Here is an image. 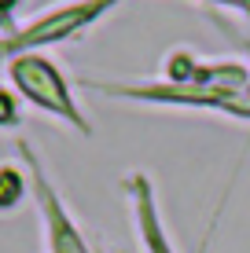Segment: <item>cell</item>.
Segmentation results:
<instances>
[{
	"label": "cell",
	"instance_id": "obj_7",
	"mask_svg": "<svg viewBox=\"0 0 250 253\" xmlns=\"http://www.w3.org/2000/svg\"><path fill=\"white\" fill-rule=\"evenodd\" d=\"M15 4H19V0H0V22H7V15L15 11Z\"/></svg>",
	"mask_w": 250,
	"mask_h": 253
},
{
	"label": "cell",
	"instance_id": "obj_2",
	"mask_svg": "<svg viewBox=\"0 0 250 253\" xmlns=\"http://www.w3.org/2000/svg\"><path fill=\"white\" fill-rule=\"evenodd\" d=\"M114 0H74V4H59L51 7L48 15H41L37 22H30L26 30L11 33L7 41H0V59H15V55H26V51H37L41 44H51V41H63L77 33L81 26H89L96 15H103Z\"/></svg>",
	"mask_w": 250,
	"mask_h": 253
},
{
	"label": "cell",
	"instance_id": "obj_6",
	"mask_svg": "<svg viewBox=\"0 0 250 253\" xmlns=\"http://www.w3.org/2000/svg\"><path fill=\"white\" fill-rule=\"evenodd\" d=\"M19 121V107H15V95L7 88H0V125H15Z\"/></svg>",
	"mask_w": 250,
	"mask_h": 253
},
{
	"label": "cell",
	"instance_id": "obj_4",
	"mask_svg": "<svg viewBox=\"0 0 250 253\" xmlns=\"http://www.w3.org/2000/svg\"><path fill=\"white\" fill-rule=\"evenodd\" d=\"M129 184V195H133V209H136V224H140V235H144V246L148 253H173L166 231H162V220L154 213V195H151V184L144 176H133L125 180Z\"/></svg>",
	"mask_w": 250,
	"mask_h": 253
},
{
	"label": "cell",
	"instance_id": "obj_1",
	"mask_svg": "<svg viewBox=\"0 0 250 253\" xmlns=\"http://www.w3.org/2000/svg\"><path fill=\"white\" fill-rule=\"evenodd\" d=\"M7 77H11V84L19 88L22 99H30L33 107L48 110V114L70 121L85 132V114L77 110V103L70 99V88H66L63 74H59V66L45 59L41 51H26V55H15L7 59Z\"/></svg>",
	"mask_w": 250,
	"mask_h": 253
},
{
	"label": "cell",
	"instance_id": "obj_3",
	"mask_svg": "<svg viewBox=\"0 0 250 253\" xmlns=\"http://www.w3.org/2000/svg\"><path fill=\"white\" fill-rule=\"evenodd\" d=\"M19 154H22L26 169H30V187H33V198H37V209H41L48 253H92L89 242H85L81 231H77V224L70 220V213H66L63 198H59L55 187L48 184L45 165L37 162V154H33V147L26 143V139H19Z\"/></svg>",
	"mask_w": 250,
	"mask_h": 253
},
{
	"label": "cell",
	"instance_id": "obj_5",
	"mask_svg": "<svg viewBox=\"0 0 250 253\" xmlns=\"http://www.w3.org/2000/svg\"><path fill=\"white\" fill-rule=\"evenodd\" d=\"M26 184H30V176H22L11 162H0V213H7L22 202Z\"/></svg>",
	"mask_w": 250,
	"mask_h": 253
},
{
	"label": "cell",
	"instance_id": "obj_8",
	"mask_svg": "<svg viewBox=\"0 0 250 253\" xmlns=\"http://www.w3.org/2000/svg\"><path fill=\"white\" fill-rule=\"evenodd\" d=\"M221 4H250V0H221Z\"/></svg>",
	"mask_w": 250,
	"mask_h": 253
}]
</instances>
